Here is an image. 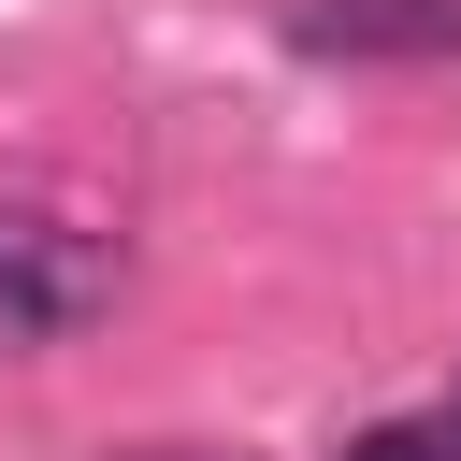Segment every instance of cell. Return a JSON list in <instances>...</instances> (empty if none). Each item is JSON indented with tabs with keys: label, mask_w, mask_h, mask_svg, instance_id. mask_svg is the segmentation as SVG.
<instances>
[{
	"label": "cell",
	"mask_w": 461,
	"mask_h": 461,
	"mask_svg": "<svg viewBox=\"0 0 461 461\" xmlns=\"http://www.w3.org/2000/svg\"><path fill=\"white\" fill-rule=\"evenodd\" d=\"M101 303H115V245L58 202H0V360L72 346Z\"/></svg>",
	"instance_id": "1"
},
{
	"label": "cell",
	"mask_w": 461,
	"mask_h": 461,
	"mask_svg": "<svg viewBox=\"0 0 461 461\" xmlns=\"http://www.w3.org/2000/svg\"><path fill=\"white\" fill-rule=\"evenodd\" d=\"M288 43H317V58H461V0H288Z\"/></svg>",
	"instance_id": "2"
},
{
	"label": "cell",
	"mask_w": 461,
	"mask_h": 461,
	"mask_svg": "<svg viewBox=\"0 0 461 461\" xmlns=\"http://www.w3.org/2000/svg\"><path fill=\"white\" fill-rule=\"evenodd\" d=\"M346 461H447V432H418V418H375V432H346Z\"/></svg>",
	"instance_id": "3"
},
{
	"label": "cell",
	"mask_w": 461,
	"mask_h": 461,
	"mask_svg": "<svg viewBox=\"0 0 461 461\" xmlns=\"http://www.w3.org/2000/svg\"><path fill=\"white\" fill-rule=\"evenodd\" d=\"M432 432H447V461H461V389H447V418H432Z\"/></svg>",
	"instance_id": "4"
}]
</instances>
